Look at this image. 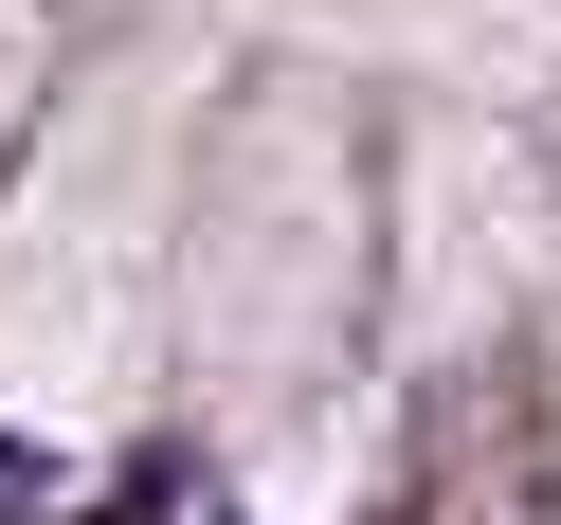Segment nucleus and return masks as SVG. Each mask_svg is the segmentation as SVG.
<instances>
[{
	"label": "nucleus",
	"mask_w": 561,
	"mask_h": 525,
	"mask_svg": "<svg viewBox=\"0 0 561 525\" xmlns=\"http://www.w3.org/2000/svg\"><path fill=\"white\" fill-rule=\"evenodd\" d=\"M19 73H37V0H0V110H19Z\"/></svg>",
	"instance_id": "obj_1"
}]
</instances>
